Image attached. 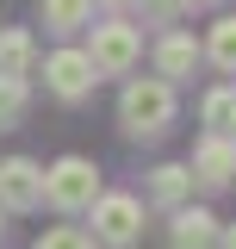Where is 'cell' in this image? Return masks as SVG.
Returning a JSON list of instances; mask_svg holds the SVG:
<instances>
[{
  "instance_id": "1",
  "label": "cell",
  "mask_w": 236,
  "mask_h": 249,
  "mask_svg": "<svg viewBox=\"0 0 236 249\" xmlns=\"http://www.w3.org/2000/svg\"><path fill=\"white\" fill-rule=\"evenodd\" d=\"M44 193H50L56 212H81V206L100 199V175H93V162H81V156H62L56 168L44 175Z\"/></svg>"
},
{
  "instance_id": "2",
  "label": "cell",
  "mask_w": 236,
  "mask_h": 249,
  "mask_svg": "<svg viewBox=\"0 0 236 249\" xmlns=\"http://www.w3.org/2000/svg\"><path fill=\"white\" fill-rule=\"evenodd\" d=\"M168 119H174V88L168 81H131L124 88V124L131 131L155 137V131H168Z\"/></svg>"
},
{
  "instance_id": "3",
  "label": "cell",
  "mask_w": 236,
  "mask_h": 249,
  "mask_svg": "<svg viewBox=\"0 0 236 249\" xmlns=\"http://www.w3.org/2000/svg\"><path fill=\"white\" fill-rule=\"evenodd\" d=\"M137 199L131 193H106V199H93V237L100 243H112V249H124L131 237H137Z\"/></svg>"
},
{
  "instance_id": "4",
  "label": "cell",
  "mask_w": 236,
  "mask_h": 249,
  "mask_svg": "<svg viewBox=\"0 0 236 249\" xmlns=\"http://www.w3.org/2000/svg\"><path fill=\"white\" fill-rule=\"evenodd\" d=\"M87 62H93V75H124V69L137 62V31L131 25H100Z\"/></svg>"
},
{
  "instance_id": "5",
  "label": "cell",
  "mask_w": 236,
  "mask_h": 249,
  "mask_svg": "<svg viewBox=\"0 0 236 249\" xmlns=\"http://www.w3.org/2000/svg\"><path fill=\"white\" fill-rule=\"evenodd\" d=\"M37 199H44V175H37V162H25V156L0 162V206H6V212H25V206H37Z\"/></svg>"
},
{
  "instance_id": "6",
  "label": "cell",
  "mask_w": 236,
  "mask_h": 249,
  "mask_svg": "<svg viewBox=\"0 0 236 249\" xmlns=\"http://www.w3.org/2000/svg\"><path fill=\"white\" fill-rule=\"evenodd\" d=\"M44 75H50V88H56L62 100H81V93L93 88V62H87V50H56V56L44 62Z\"/></svg>"
},
{
  "instance_id": "7",
  "label": "cell",
  "mask_w": 236,
  "mask_h": 249,
  "mask_svg": "<svg viewBox=\"0 0 236 249\" xmlns=\"http://www.w3.org/2000/svg\"><path fill=\"white\" fill-rule=\"evenodd\" d=\"M193 168H199V181H205V187H224V181L236 175V143H230V137H205L199 156H193Z\"/></svg>"
},
{
  "instance_id": "8",
  "label": "cell",
  "mask_w": 236,
  "mask_h": 249,
  "mask_svg": "<svg viewBox=\"0 0 236 249\" xmlns=\"http://www.w3.org/2000/svg\"><path fill=\"white\" fill-rule=\"evenodd\" d=\"M193 62H199V44H193L186 31H168V37H162V50H155V69H162V81H180V75H193Z\"/></svg>"
},
{
  "instance_id": "9",
  "label": "cell",
  "mask_w": 236,
  "mask_h": 249,
  "mask_svg": "<svg viewBox=\"0 0 236 249\" xmlns=\"http://www.w3.org/2000/svg\"><path fill=\"white\" fill-rule=\"evenodd\" d=\"M211 243H218V218L205 206H193V212L174 218V249H211Z\"/></svg>"
},
{
  "instance_id": "10",
  "label": "cell",
  "mask_w": 236,
  "mask_h": 249,
  "mask_svg": "<svg viewBox=\"0 0 236 249\" xmlns=\"http://www.w3.org/2000/svg\"><path fill=\"white\" fill-rule=\"evenodd\" d=\"M93 19V0H44V25L50 31H81Z\"/></svg>"
},
{
  "instance_id": "11",
  "label": "cell",
  "mask_w": 236,
  "mask_h": 249,
  "mask_svg": "<svg viewBox=\"0 0 236 249\" xmlns=\"http://www.w3.org/2000/svg\"><path fill=\"white\" fill-rule=\"evenodd\" d=\"M31 56H37V50H31L25 31H0V75H19V81H25Z\"/></svg>"
},
{
  "instance_id": "12",
  "label": "cell",
  "mask_w": 236,
  "mask_h": 249,
  "mask_svg": "<svg viewBox=\"0 0 236 249\" xmlns=\"http://www.w3.org/2000/svg\"><path fill=\"white\" fill-rule=\"evenodd\" d=\"M205 124H211V137H230L236 131V88H218L205 100Z\"/></svg>"
},
{
  "instance_id": "13",
  "label": "cell",
  "mask_w": 236,
  "mask_h": 249,
  "mask_svg": "<svg viewBox=\"0 0 236 249\" xmlns=\"http://www.w3.org/2000/svg\"><path fill=\"white\" fill-rule=\"evenodd\" d=\"M186 187H193V175H186L180 162L155 168V199H162V206H180V199H186Z\"/></svg>"
},
{
  "instance_id": "14",
  "label": "cell",
  "mask_w": 236,
  "mask_h": 249,
  "mask_svg": "<svg viewBox=\"0 0 236 249\" xmlns=\"http://www.w3.org/2000/svg\"><path fill=\"white\" fill-rule=\"evenodd\" d=\"M19 119H25V81L0 75V124H19Z\"/></svg>"
},
{
  "instance_id": "15",
  "label": "cell",
  "mask_w": 236,
  "mask_h": 249,
  "mask_svg": "<svg viewBox=\"0 0 236 249\" xmlns=\"http://www.w3.org/2000/svg\"><path fill=\"white\" fill-rule=\"evenodd\" d=\"M211 62L218 69H236V19H218L211 25Z\"/></svg>"
},
{
  "instance_id": "16",
  "label": "cell",
  "mask_w": 236,
  "mask_h": 249,
  "mask_svg": "<svg viewBox=\"0 0 236 249\" xmlns=\"http://www.w3.org/2000/svg\"><path fill=\"white\" fill-rule=\"evenodd\" d=\"M31 249H93V243L81 237V231H75V224H62V231H44V237H37Z\"/></svg>"
},
{
  "instance_id": "17",
  "label": "cell",
  "mask_w": 236,
  "mask_h": 249,
  "mask_svg": "<svg viewBox=\"0 0 236 249\" xmlns=\"http://www.w3.org/2000/svg\"><path fill=\"white\" fill-rule=\"evenodd\" d=\"M143 13H149V19H155V25H168V19H174V13H180V0H143Z\"/></svg>"
},
{
  "instance_id": "18",
  "label": "cell",
  "mask_w": 236,
  "mask_h": 249,
  "mask_svg": "<svg viewBox=\"0 0 236 249\" xmlns=\"http://www.w3.org/2000/svg\"><path fill=\"white\" fill-rule=\"evenodd\" d=\"M224 249H236V224H230V231H224Z\"/></svg>"
},
{
  "instance_id": "19",
  "label": "cell",
  "mask_w": 236,
  "mask_h": 249,
  "mask_svg": "<svg viewBox=\"0 0 236 249\" xmlns=\"http://www.w3.org/2000/svg\"><path fill=\"white\" fill-rule=\"evenodd\" d=\"M112 6H124V0H112Z\"/></svg>"
},
{
  "instance_id": "20",
  "label": "cell",
  "mask_w": 236,
  "mask_h": 249,
  "mask_svg": "<svg viewBox=\"0 0 236 249\" xmlns=\"http://www.w3.org/2000/svg\"><path fill=\"white\" fill-rule=\"evenodd\" d=\"M0 231H6V224H0Z\"/></svg>"
}]
</instances>
